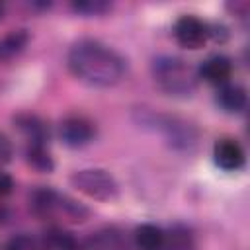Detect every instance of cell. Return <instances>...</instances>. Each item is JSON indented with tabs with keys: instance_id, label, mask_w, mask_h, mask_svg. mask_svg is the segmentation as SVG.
Returning a JSON list of instances; mask_svg holds the SVG:
<instances>
[{
	"instance_id": "1",
	"label": "cell",
	"mask_w": 250,
	"mask_h": 250,
	"mask_svg": "<svg viewBox=\"0 0 250 250\" xmlns=\"http://www.w3.org/2000/svg\"><path fill=\"white\" fill-rule=\"evenodd\" d=\"M66 66L74 78L94 88H111L127 74V59L98 39H80L66 53Z\"/></svg>"
},
{
	"instance_id": "2",
	"label": "cell",
	"mask_w": 250,
	"mask_h": 250,
	"mask_svg": "<svg viewBox=\"0 0 250 250\" xmlns=\"http://www.w3.org/2000/svg\"><path fill=\"white\" fill-rule=\"evenodd\" d=\"M135 119L141 127L156 133L162 137V141L178 152H193L199 145V131L193 123H189L184 117L160 113L154 109L139 107L135 111Z\"/></svg>"
},
{
	"instance_id": "3",
	"label": "cell",
	"mask_w": 250,
	"mask_h": 250,
	"mask_svg": "<svg viewBox=\"0 0 250 250\" xmlns=\"http://www.w3.org/2000/svg\"><path fill=\"white\" fill-rule=\"evenodd\" d=\"M154 84L168 96L188 98L197 88V70L184 59L174 55H160L150 64Z\"/></svg>"
},
{
	"instance_id": "4",
	"label": "cell",
	"mask_w": 250,
	"mask_h": 250,
	"mask_svg": "<svg viewBox=\"0 0 250 250\" xmlns=\"http://www.w3.org/2000/svg\"><path fill=\"white\" fill-rule=\"evenodd\" d=\"M29 209L39 219H61L66 223H84L90 217V209L86 205L45 186L29 193Z\"/></svg>"
},
{
	"instance_id": "5",
	"label": "cell",
	"mask_w": 250,
	"mask_h": 250,
	"mask_svg": "<svg viewBox=\"0 0 250 250\" xmlns=\"http://www.w3.org/2000/svg\"><path fill=\"white\" fill-rule=\"evenodd\" d=\"M70 186L96 201H113L119 197V184L117 180L102 168H82L70 174Z\"/></svg>"
},
{
	"instance_id": "6",
	"label": "cell",
	"mask_w": 250,
	"mask_h": 250,
	"mask_svg": "<svg viewBox=\"0 0 250 250\" xmlns=\"http://www.w3.org/2000/svg\"><path fill=\"white\" fill-rule=\"evenodd\" d=\"M96 135V123L86 115H68L59 125V139L70 148H82L90 145Z\"/></svg>"
},
{
	"instance_id": "7",
	"label": "cell",
	"mask_w": 250,
	"mask_h": 250,
	"mask_svg": "<svg viewBox=\"0 0 250 250\" xmlns=\"http://www.w3.org/2000/svg\"><path fill=\"white\" fill-rule=\"evenodd\" d=\"M209 37H211V27L197 16L186 14L178 18L174 23V39L184 49H189V51L201 49L209 41Z\"/></svg>"
},
{
	"instance_id": "8",
	"label": "cell",
	"mask_w": 250,
	"mask_h": 250,
	"mask_svg": "<svg viewBox=\"0 0 250 250\" xmlns=\"http://www.w3.org/2000/svg\"><path fill=\"white\" fill-rule=\"evenodd\" d=\"M213 162L225 172H238L244 168L246 154L238 141L225 137L213 145Z\"/></svg>"
},
{
	"instance_id": "9",
	"label": "cell",
	"mask_w": 250,
	"mask_h": 250,
	"mask_svg": "<svg viewBox=\"0 0 250 250\" xmlns=\"http://www.w3.org/2000/svg\"><path fill=\"white\" fill-rule=\"evenodd\" d=\"M232 61L225 55H213L209 59H205L197 70V76L203 78L205 82L213 84V86H223L230 80L232 76Z\"/></svg>"
},
{
	"instance_id": "10",
	"label": "cell",
	"mask_w": 250,
	"mask_h": 250,
	"mask_svg": "<svg viewBox=\"0 0 250 250\" xmlns=\"http://www.w3.org/2000/svg\"><path fill=\"white\" fill-rule=\"evenodd\" d=\"M84 246L86 250H131L127 236L115 227L100 229L84 242Z\"/></svg>"
},
{
	"instance_id": "11",
	"label": "cell",
	"mask_w": 250,
	"mask_h": 250,
	"mask_svg": "<svg viewBox=\"0 0 250 250\" xmlns=\"http://www.w3.org/2000/svg\"><path fill=\"white\" fill-rule=\"evenodd\" d=\"M215 102H217V105H219L223 111H227V113H240V111H244V107H246L248 96H246V90H244L240 84L227 82V84L219 86L217 96H215Z\"/></svg>"
},
{
	"instance_id": "12",
	"label": "cell",
	"mask_w": 250,
	"mask_h": 250,
	"mask_svg": "<svg viewBox=\"0 0 250 250\" xmlns=\"http://www.w3.org/2000/svg\"><path fill=\"white\" fill-rule=\"evenodd\" d=\"M166 232L150 223L139 225L133 234V246L135 250H164Z\"/></svg>"
},
{
	"instance_id": "13",
	"label": "cell",
	"mask_w": 250,
	"mask_h": 250,
	"mask_svg": "<svg viewBox=\"0 0 250 250\" xmlns=\"http://www.w3.org/2000/svg\"><path fill=\"white\" fill-rule=\"evenodd\" d=\"M29 45L27 29H12L0 37V62H10L18 59Z\"/></svg>"
},
{
	"instance_id": "14",
	"label": "cell",
	"mask_w": 250,
	"mask_h": 250,
	"mask_svg": "<svg viewBox=\"0 0 250 250\" xmlns=\"http://www.w3.org/2000/svg\"><path fill=\"white\" fill-rule=\"evenodd\" d=\"M18 123V129L23 133L27 145L31 143H45L47 145V139H49V131H47V125L35 117V115H20L16 119Z\"/></svg>"
},
{
	"instance_id": "15",
	"label": "cell",
	"mask_w": 250,
	"mask_h": 250,
	"mask_svg": "<svg viewBox=\"0 0 250 250\" xmlns=\"http://www.w3.org/2000/svg\"><path fill=\"white\" fill-rule=\"evenodd\" d=\"M25 160L37 172H51L55 168L53 156L45 143H31L25 146Z\"/></svg>"
},
{
	"instance_id": "16",
	"label": "cell",
	"mask_w": 250,
	"mask_h": 250,
	"mask_svg": "<svg viewBox=\"0 0 250 250\" xmlns=\"http://www.w3.org/2000/svg\"><path fill=\"white\" fill-rule=\"evenodd\" d=\"M164 250H195V240L191 230L182 225L172 227L170 232H166Z\"/></svg>"
},
{
	"instance_id": "17",
	"label": "cell",
	"mask_w": 250,
	"mask_h": 250,
	"mask_svg": "<svg viewBox=\"0 0 250 250\" xmlns=\"http://www.w3.org/2000/svg\"><path fill=\"white\" fill-rule=\"evenodd\" d=\"M70 10L74 14H80L84 18H92V16H104L111 10V4L109 2H104V0H80V2H72L70 4Z\"/></svg>"
},
{
	"instance_id": "18",
	"label": "cell",
	"mask_w": 250,
	"mask_h": 250,
	"mask_svg": "<svg viewBox=\"0 0 250 250\" xmlns=\"http://www.w3.org/2000/svg\"><path fill=\"white\" fill-rule=\"evenodd\" d=\"M45 242L49 244L51 250H72L78 246L76 238L70 232H64L62 229H51L45 232Z\"/></svg>"
},
{
	"instance_id": "19",
	"label": "cell",
	"mask_w": 250,
	"mask_h": 250,
	"mask_svg": "<svg viewBox=\"0 0 250 250\" xmlns=\"http://www.w3.org/2000/svg\"><path fill=\"white\" fill-rule=\"evenodd\" d=\"M6 250H51L45 238H37L31 234H18L8 242Z\"/></svg>"
},
{
	"instance_id": "20",
	"label": "cell",
	"mask_w": 250,
	"mask_h": 250,
	"mask_svg": "<svg viewBox=\"0 0 250 250\" xmlns=\"http://www.w3.org/2000/svg\"><path fill=\"white\" fill-rule=\"evenodd\" d=\"M14 156V146H12V141L0 131V166L2 164H8Z\"/></svg>"
},
{
	"instance_id": "21",
	"label": "cell",
	"mask_w": 250,
	"mask_h": 250,
	"mask_svg": "<svg viewBox=\"0 0 250 250\" xmlns=\"http://www.w3.org/2000/svg\"><path fill=\"white\" fill-rule=\"evenodd\" d=\"M12 189H14V180H12V176L0 170V199L6 197V195H10Z\"/></svg>"
},
{
	"instance_id": "22",
	"label": "cell",
	"mask_w": 250,
	"mask_h": 250,
	"mask_svg": "<svg viewBox=\"0 0 250 250\" xmlns=\"http://www.w3.org/2000/svg\"><path fill=\"white\" fill-rule=\"evenodd\" d=\"M72 250H86V246H84V244H78V246H76V248H72Z\"/></svg>"
},
{
	"instance_id": "23",
	"label": "cell",
	"mask_w": 250,
	"mask_h": 250,
	"mask_svg": "<svg viewBox=\"0 0 250 250\" xmlns=\"http://www.w3.org/2000/svg\"><path fill=\"white\" fill-rule=\"evenodd\" d=\"M2 16H4V4H0V20H2Z\"/></svg>"
}]
</instances>
